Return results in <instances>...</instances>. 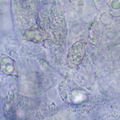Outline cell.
<instances>
[{"instance_id":"1","label":"cell","mask_w":120,"mask_h":120,"mask_svg":"<svg viewBox=\"0 0 120 120\" xmlns=\"http://www.w3.org/2000/svg\"><path fill=\"white\" fill-rule=\"evenodd\" d=\"M85 42L81 41L71 47L68 56V63L71 66L74 67L81 63L85 54Z\"/></svg>"}]
</instances>
